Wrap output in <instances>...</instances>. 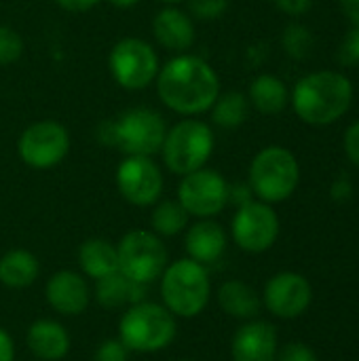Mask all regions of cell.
I'll list each match as a JSON object with an SVG mask.
<instances>
[{
	"label": "cell",
	"mask_w": 359,
	"mask_h": 361,
	"mask_svg": "<svg viewBox=\"0 0 359 361\" xmlns=\"http://www.w3.org/2000/svg\"><path fill=\"white\" fill-rule=\"evenodd\" d=\"M154 82L159 99L182 116L207 112L220 95L216 70L203 57L190 53H180L161 66Z\"/></svg>",
	"instance_id": "obj_1"
},
{
	"label": "cell",
	"mask_w": 359,
	"mask_h": 361,
	"mask_svg": "<svg viewBox=\"0 0 359 361\" xmlns=\"http://www.w3.org/2000/svg\"><path fill=\"white\" fill-rule=\"evenodd\" d=\"M355 97L349 76L336 70H320L303 76L292 93L290 104L296 116L311 127H326L341 121Z\"/></svg>",
	"instance_id": "obj_2"
},
{
	"label": "cell",
	"mask_w": 359,
	"mask_h": 361,
	"mask_svg": "<svg viewBox=\"0 0 359 361\" xmlns=\"http://www.w3.org/2000/svg\"><path fill=\"white\" fill-rule=\"evenodd\" d=\"M161 298L174 317L193 319L201 315L212 298L207 269L193 258H180L167 264L161 275Z\"/></svg>",
	"instance_id": "obj_3"
},
{
	"label": "cell",
	"mask_w": 359,
	"mask_h": 361,
	"mask_svg": "<svg viewBox=\"0 0 359 361\" xmlns=\"http://www.w3.org/2000/svg\"><path fill=\"white\" fill-rule=\"evenodd\" d=\"M248 184L258 201L269 205L284 203L300 184L298 159L284 146H267L252 159Z\"/></svg>",
	"instance_id": "obj_4"
},
{
	"label": "cell",
	"mask_w": 359,
	"mask_h": 361,
	"mask_svg": "<svg viewBox=\"0 0 359 361\" xmlns=\"http://www.w3.org/2000/svg\"><path fill=\"white\" fill-rule=\"evenodd\" d=\"M176 317L159 302H135L118 322V341L133 353H159L176 338Z\"/></svg>",
	"instance_id": "obj_5"
},
{
	"label": "cell",
	"mask_w": 359,
	"mask_h": 361,
	"mask_svg": "<svg viewBox=\"0 0 359 361\" xmlns=\"http://www.w3.org/2000/svg\"><path fill=\"white\" fill-rule=\"evenodd\" d=\"M216 140L214 131L205 121L199 118H184L167 129L161 154L165 167L176 176L193 173L207 165L212 159Z\"/></svg>",
	"instance_id": "obj_6"
},
{
	"label": "cell",
	"mask_w": 359,
	"mask_h": 361,
	"mask_svg": "<svg viewBox=\"0 0 359 361\" xmlns=\"http://www.w3.org/2000/svg\"><path fill=\"white\" fill-rule=\"evenodd\" d=\"M167 133L165 118L152 108H131L108 123V142L127 157H154Z\"/></svg>",
	"instance_id": "obj_7"
},
{
	"label": "cell",
	"mask_w": 359,
	"mask_h": 361,
	"mask_svg": "<svg viewBox=\"0 0 359 361\" xmlns=\"http://www.w3.org/2000/svg\"><path fill=\"white\" fill-rule=\"evenodd\" d=\"M116 252L118 273L135 283L150 286L152 281L161 279L167 267V250L161 237L152 231H129L116 245Z\"/></svg>",
	"instance_id": "obj_8"
},
{
	"label": "cell",
	"mask_w": 359,
	"mask_h": 361,
	"mask_svg": "<svg viewBox=\"0 0 359 361\" xmlns=\"http://www.w3.org/2000/svg\"><path fill=\"white\" fill-rule=\"evenodd\" d=\"M108 68L118 87L127 91H142L157 80L161 66L150 42L127 36L110 49Z\"/></svg>",
	"instance_id": "obj_9"
},
{
	"label": "cell",
	"mask_w": 359,
	"mask_h": 361,
	"mask_svg": "<svg viewBox=\"0 0 359 361\" xmlns=\"http://www.w3.org/2000/svg\"><path fill=\"white\" fill-rule=\"evenodd\" d=\"M70 152V133L57 121L32 123L17 140L19 159L38 171L53 169Z\"/></svg>",
	"instance_id": "obj_10"
},
{
	"label": "cell",
	"mask_w": 359,
	"mask_h": 361,
	"mask_svg": "<svg viewBox=\"0 0 359 361\" xmlns=\"http://www.w3.org/2000/svg\"><path fill=\"white\" fill-rule=\"evenodd\" d=\"M279 231L281 224L277 212L273 205L258 199L237 207L231 222L233 241L248 254H262L271 250L279 237Z\"/></svg>",
	"instance_id": "obj_11"
},
{
	"label": "cell",
	"mask_w": 359,
	"mask_h": 361,
	"mask_svg": "<svg viewBox=\"0 0 359 361\" xmlns=\"http://www.w3.org/2000/svg\"><path fill=\"white\" fill-rule=\"evenodd\" d=\"M178 201L195 218H214L229 205V182L216 169L201 167L182 176Z\"/></svg>",
	"instance_id": "obj_12"
},
{
	"label": "cell",
	"mask_w": 359,
	"mask_h": 361,
	"mask_svg": "<svg viewBox=\"0 0 359 361\" xmlns=\"http://www.w3.org/2000/svg\"><path fill=\"white\" fill-rule=\"evenodd\" d=\"M116 188L135 207H150L161 199L163 173L152 157H125L116 167Z\"/></svg>",
	"instance_id": "obj_13"
},
{
	"label": "cell",
	"mask_w": 359,
	"mask_h": 361,
	"mask_svg": "<svg viewBox=\"0 0 359 361\" xmlns=\"http://www.w3.org/2000/svg\"><path fill=\"white\" fill-rule=\"evenodd\" d=\"M313 302V288L309 279L294 271H281L273 275L262 292V305L279 319H296Z\"/></svg>",
	"instance_id": "obj_14"
},
{
	"label": "cell",
	"mask_w": 359,
	"mask_h": 361,
	"mask_svg": "<svg viewBox=\"0 0 359 361\" xmlns=\"http://www.w3.org/2000/svg\"><path fill=\"white\" fill-rule=\"evenodd\" d=\"M279 351V336L273 324L262 319L245 322L233 336V361H275Z\"/></svg>",
	"instance_id": "obj_15"
},
{
	"label": "cell",
	"mask_w": 359,
	"mask_h": 361,
	"mask_svg": "<svg viewBox=\"0 0 359 361\" xmlns=\"http://www.w3.org/2000/svg\"><path fill=\"white\" fill-rule=\"evenodd\" d=\"M44 298L55 313L63 317H76L89 307L91 290L85 275L74 271H59L49 277L44 286Z\"/></svg>",
	"instance_id": "obj_16"
},
{
	"label": "cell",
	"mask_w": 359,
	"mask_h": 361,
	"mask_svg": "<svg viewBox=\"0 0 359 361\" xmlns=\"http://www.w3.org/2000/svg\"><path fill=\"white\" fill-rule=\"evenodd\" d=\"M152 32L161 47L176 53L188 51L195 44V36H197L195 19L186 11L174 4H167L157 13V17L152 19Z\"/></svg>",
	"instance_id": "obj_17"
},
{
	"label": "cell",
	"mask_w": 359,
	"mask_h": 361,
	"mask_svg": "<svg viewBox=\"0 0 359 361\" xmlns=\"http://www.w3.org/2000/svg\"><path fill=\"white\" fill-rule=\"evenodd\" d=\"M226 243H229V237L222 224H218L212 218H201L199 222H195L186 231V237H184V250L188 258H193L195 262L203 267L218 262L222 254L226 252Z\"/></svg>",
	"instance_id": "obj_18"
},
{
	"label": "cell",
	"mask_w": 359,
	"mask_h": 361,
	"mask_svg": "<svg viewBox=\"0 0 359 361\" xmlns=\"http://www.w3.org/2000/svg\"><path fill=\"white\" fill-rule=\"evenodd\" d=\"M28 349L42 361H59L70 353V334L55 319H36L25 334Z\"/></svg>",
	"instance_id": "obj_19"
},
{
	"label": "cell",
	"mask_w": 359,
	"mask_h": 361,
	"mask_svg": "<svg viewBox=\"0 0 359 361\" xmlns=\"http://www.w3.org/2000/svg\"><path fill=\"white\" fill-rule=\"evenodd\" d=\"M218 305L220 309L235 317V319H256V315L262 309V298L260 294L245 281L241 279H229L218 288Z\"/></svg>",
	"instance_id": "obj_20"
},
{
	"label": "cell",
	"mask_w": 359,
	"mask_h": 361,
	"mask_svg": "<svg viewBox=\"0 0 359 361\" xmlns=\"http://www.w3.org/2000/svg\"><path fill=\"white\" fill-rule=\"evenodd\" d=\"M148 286L135 283L118 271L95 281V300L106 309H121L125 305L131 307L135 302H144Z\"/></svg>",
	"instance_id": "obj_21"
},
{
	"label": "cell",
	"mask_w": 359,
	"mask_h": 361,
	"mask_svg": "<svg viewBox=\"0 0 359 361\" xmlns=\"http://www.w3.org/2000/svg\"><path fill=\"white\" fill-rule=\"evenodd\" d=\"M250 106H254L260 114L273 116L288 108L290 91L286 82L275 74H260L252 80L248 91Z\"/></svg>",
	"instance_id": "obj_22"
},
{
	"label": "cell",
	"mask_w": 359,
	"mask_h": 361,
	"mask_svg": "<svg viewBox=\"0 0 359 361\" xmlns=\"http://www.w3.org/2000/svg\"><path fill=\"white\" fill-rule=\"evenodd\" d=\"M78 267L89 279H102L118 271V252L106 239H87L78 247Z\"/></svg>",
	"instance_id": "obj_23"
},
{
	"label": "cell",
	"mask_w": 359,
	"mask_h": 361,
	"mask_svg": "<svg viewBox=\"0 0 359 361\" xmlns=\"http://www.w3.org/2000/svg\"><path fill=\"white\" fill-rule=\"evenodd\" d=\"M40 273L38 258L28 250H11L0 258V283L11 290L30 288Z\"/></svg>",
	"instance_id": "obj_24"
},
{
	"label": "cell",
	"mask_w": 359,
	"mask_h": 361,
	"mask_svg": "<svg viewBox=\"0 0 359 361\" xmlns=\"http://www.w3.org/2000/svg\"><path fill=\"white\" fill-rule=\"evenodd\" d=\"M209 112H212V121L218 127L235 129V127H241L248 121V116H250V99H248V95H243L239 91H226V93L218 95V99L214 102Z\"/></svg>",
	"instance_id": "obj_25"
},
{
	"label": "cell",
	"mask_w": 359,
	"mask_h": 361,
	"mask_svg": "<svg viewBox=\"0 0 359 361\" xmlns=\"http://www.w3.org/2000/svg\"><path fill=\"white\" fill-rule=\"evenodd\" d=\"M150 226H152V233L159 237H176L188 226V212L182 207L178 199L157 201L150 214Z\"/></svg>",
	"instance_id": "obj_26"
},
{
	"label": "cell",
	"mask_w": 359,
	"mask_h": 361,
	"mask_svg": "<svg viewBox=\"0 0 359 361\" xmlns=\"http://www.w3.org/2000/svg\"><path fill=\"white\" fill-rule=\"evenodd\" d=\"M281 42H284V49L290 57L294 59H305L313 47V36H311V30L303 23H290L286 30H284V36H281Z\"/></svg>",
	"instance_id": "obj_27"
},
{
	"label": "cell",
	"mask_w": 359,
	"mask_h": 361,
	"mask_svg": "<svg viewBox=\"0 0 359 361\" xmlns=\"http://www.w3.org/2000/svg\"><path fill=\"white\" fill-rule=\"evenodd\" d=\"M21 53H23L21 36L8 25H0V66L15 63L21 57Z\"/></svg>",
	"instance_id": "obj_28"
},
{
	"label": "cell",
	"mask_w": 359,
	"mask_h": 361,
	"mask_svg": "<svg viewBox=\"0 0 359 361\" xmlns=\"http://www.w3.org/2000/svg\"><path fill=\"white\" fill-rule=\"evenodd\" d=\"M229 11V0H188V13L199 21H216Z\"/></svg>",
	"instance_id": "obj_29"
},
{
	"label": "cell",
	"mask_w": 359,
	"mask_h": 361,
	"mask_svg": "<svg viewBox=\"0 0 359 361\" xmlns=\"http://www.w3.org/2000/svg\"><path fill=\"white\" fill-rule=\"evenodd\" d=\"M129 349L118 338H108L97 345L93 361H129Z\"/></svg>",
	"instance_id": "obj_30"
},
{
	"label": "cell",
	"mask_w": 359,
	"mask_h": 361,
	"mask_svg": "<svg viewBox=\"0 0 359 361\" xmlns=\"http://www.w3.org/2000/svg\"><path fill=\"white\" fill-rule=\"evenodd\" d=\"M275 361H320V357L305 343H288V345L279 347Z\"/></svg>",
	"instance_id": "obj_31"
},
{
	"label": "cell",
	"mask_w": 359,
	"mask_h": 361,
	"mask_svg": "<svg viewBox=\"0 0 359 361\" xmlns=\"http://www.w3.org/2000/svg\"><path fill=\"white\" fill-rule=\"evenodd\" d=\"M341 61L359 63V25H353V30L345 34L341 42Z\"/></svg>",
	"instance_id": "obj_32"
},
{
	"label": "cell",
	"mask_w": 359,
	"mask_h": 361,
	"mask_svg": "<svg viewBox=\"0 0 359 361\" xmlns=\"http://www.w3.org/2000/svg\"><path fill=\"white\" fill-rule=\"evenodd\" d=\"M343 150H345L349 163L359 169V121L347 127L345 137H343Z\"/></svg>",
	"instance_id": "obj_33"
},
{
	"label": "cell",
	"mask_w": 359,
	"mask_h": 361,
	"mask_svg": "<svg viewBox=\"0 0 359 361\" xmlns=\"http://www.w3.org/2000/svg\"><path fill=\"white\" fill-rule=\"evenodd\" d=\"M273 2L281 13H286L290 17H300V15L309 13L313 6V0H273Z\"/></svg>",
	"instance_id": "obj_34"
},
{
	"label": "cell",
	"mask_w": 359,
	"mask_h": 361,
	"mask_svg": "<svg viewBox=\"0 0 359 361\" xmlns=\"http://www.w3.org/2000/svg\"><path fill=\"white\" fill-rule=\"evenodd\" d=\"M250 201H254V192L248 182L245 184H229V203L241 207Z\"/></svg>",
	"instance_id": "obj_35"
},
{
	"label": "cell",
	"mask_w": 359,
	"mask_h": 361,
	"mask_svg": "<svg viewBox=\"0 0 359 361\" xmlns=\"http://www.w3.org/2000/svg\"><path fill=\"white\" fill-rule=\"evenodd\" d=\"M102 0H55V4L68 13H85L99 4Z\"/></svg>",
	"instance_id": "obj_36"
},
{
	"label": "cell",
	"mask_w": 359,
	"mask_h": 361,
	"mask_svg": "<svg viewBox=\"0 0 359 361\" xmlns=\"http://www.w3.org/2000/svg\"><path fill=\"white\" fill-rule=\"evenodd\" d=\"M0 361H15V343L4 328H0Z\"/></svg>",
	"instance_id": "obj_37"
},
{
	"label": "cell",
	"mask_w": 359,
	"mask_h": 361,
	"mask_svg": "<svg viewBox=\"0 0 359 361\" xmlns=\"http://www.w3.org/2000/svg\"><path fill=\"white\" fill-rule=\"evenodd\" d=\"M330 195H332V199H334V201H347V199L353 195V186H351V182H349V180L341 178V180H336V182L332 184Z\"/></svg>",
	"instance_id": "obj_38"
},
{
	"label": "cell",
	"mask_w": 359,
	"mask_h": 361,
	"mask_svg": "<svg viewBox=\"0 0 359 361\" xmlns=\"http://www.w3.org/2000/svg\"><path fill=\"white\" fill-rule=\"evenodd\" d=\"M341 8L353 25H359V0H341Z\"/></svg>",
	"instance_id": "obj_39"
},
{
	"label": "cell",
	"mask_w": 359,
	"mask_h": 361,
	"mask_svg": "<svg viewBox=\"0 0 359 361\" xmlns=\"http://www.w3.org/2000/svg\"><path fill=\"white\" fill-rule=\"evenodd\" d=\"M112 6H116V8H131V6H135L140 0H108Z\"/></svg>",
	"instance_id": "obj_40"
},
{
	"label": "cell",
	"mask_w": 359,
	"mask_h": 361,
	"mask_svg": "<svg viewBox=\"0 0 359 361\" xmlns=\"http://www.w3.org/2000/svg\"><path fill=\"white\" fill-rule=\"evenodd\" d=\"M161 2H165V4H174V6H176V4H180V2H184V0H161Z\"/></svg>",
	"instance_id": "obj_41"
},
{
	"label": "cell",
	"mask_w": 359,
	"mask_h": 361,
	"mask_svg": "<svg viewBox=\"0 0 359 361\" xmlns=\"http://www.w3.org/2000/svg\"><path fill=\"white\" fill-rule=\"evenodd\" d=\"M180 361H193V360H180Z\"/></svg>",
	"instance_id": "obj_42"
}]
</instances>
